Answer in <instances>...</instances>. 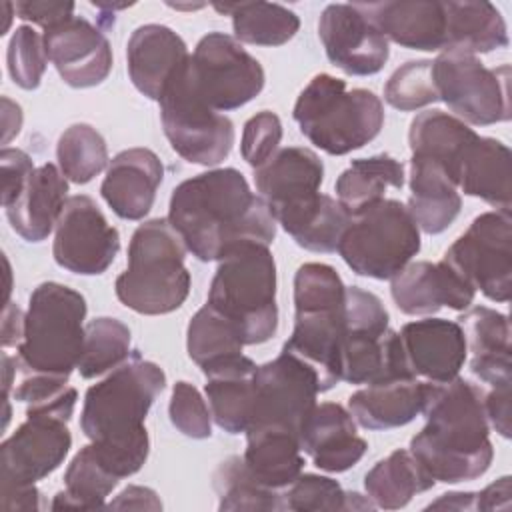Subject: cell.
<instances>
[{
    "label": "cell",
    "instance_id": "ee69618b",
    "mask_svg": "<svg viewBox=\"0 0 512 512\" xmlns=\"http://www.w3.org/2000/svg\"><path fill=\"white\" fill-rule=\"evenodd\" d=\"M6 64L16 86L22 90L38 88L48 64L44 36H40L32 26L16 28L8 42Z\"/></svg>",
    "mask_w": 512,
    "mask_h": 512
},
{
    "label": "cell",
    "instance_id": "ab89813d",
    "mask_svg": "<svg viewBox=\"0 0 512 512\" xmlns=\"http://www.w3.org/2000/svg\"><path fill=\"white\" fill-rule=\"evenodd\" d=\"M130 356V330L124 322L100 316L86 324L84 346L76 370L82 378H96L122 366Z\"/></svg>",
    "mask_w": 512,
    "mask_h": 512
},
{
    "label": "cell",
    "instance_id": "2e32d148",
    "mask_svg": "<svg viewBox=\"0 0 512 512\" xmlns=\"http://www.w3.org/2000/svg\"><path fill=\"white\" fill-rule=\"evenodd\" d=\"M118 250L120 234L98 204L86 194L70 196L54 228L56 264L72 274L96 276L110 268Z\"/></svg>",
    "mask_w": 512,
    "mask_h": 512
},
{
    "label": "cell",
    "instance_id": "b9f144b4",
    "mask_svg": "<svg viewBox=\"0 0 512 512\" xmlns=\"http://www.w3.org/2000/svg\"><path fill=\"white\" fill-rule=\"evenodd\" d=\"M244 342L238 330L220 316L214 308L204 304L192 318L186 330L188 356L202 368L224 356L240 354Z\"/></svg>",
    "mask_w": 512,
    "mask_h": 512
},
{
    "label": "cell",
    "instance_id": "836d02e7",
    "mask_svg": "<svg viewBox=\"0 0 512 512\" xmlns=\"http://www.w3.org/2000/svg\"><path fill=\"white\" fill-rule=\"evenodd\" d=\"M478 134L454 114L442 110H424L412 122L408 130V144L412 156H424L444 166L450 178L456 182L458 164L468 146Z\"/></svg>",
    "mask_w": 512,
    "mask_h": 512
},
{
    "label": "cell",
    "instance_id": "4fadbf2b",
    "mask_svg": "<svg viewBox=\"0 0 512 512\" xmlns=\"http://www.w3.org/2000/svg\"><path fill=\"white\" fill-rule=\"evenodd\" d=\"M438 100L456 118L474 126L510 120V66L486 68L474 54L442 50L432 60Z\"/></svg>",
    "mask_w": 512,
    "mask_h": 512
},
{
    "label": "cell",
    "instance_id": "8d00e7d4",
    "mask_svg": "<svg viewBox=\"0 0 512 512\" xmlns=\"http://www.w3.org/2000/svg\"><path fill=\"white\" fill-rule=\"evenodd\" d=\"M218 12L232 16L234 38L254 46H282L300 28L296 12L274 2H226L212 4Z\"/></svg>",
    "mask_w": 512,
    "mask_h": 512
},
{
    "label": "cell",
    "instance_id": "4316f807",
    "mask_svg": "<svg viewBox=\"0 0 512 512\" xmlns=\"http://www.w3.org/2000/svg\"><path fill=\"white\" fill-rule=\"evenodd\" d=\"M68 182L54 164L38 166L18 196L4 206L12 230L26 242H42L56 228L66 204Z\"/></svg>",
    "mask_w": 512,
    "mask_h": 512
},
{
    "label": "cell",
    "instance_id": "f1b7e54d",
    "mask_svg": "<svg viewBox=\"0 0 512 512\" xmlns=\"http://www.w3.org/2000/svg\"><path fill=\"white\" fill-rule=\"evenodd\" d=\"M244 434L242 458L260 484L282 492L302 474L304 458L296 432L278 424H254Z\"/></svg>",
    "mask_w": 512,
    "mask_h": 512
},
{
    "label": "cell",
    "instance_id": "cb8c5ba5",
    "mask_svg": "<svg viewBox=\"0 0 512 512\" xmlns=\"http://www.w3.org/2000/svg\"><path fill=\"white\" fill-rule=\"evenodd\" d=\"M164 166L148 148L118 152L106 170L100 194L112 212L124 220H142L154 206Z\"/></svg>",
    "mask_w": 512,
    "mask_h": 512
},
{
    "label": "cell",
    "instance_id": "9f6ffc18",
    "mask_svg": "<svg viewBox=\"0 0 512 512\" xmlns=\"http://www.w3.org/2000/svg\"><path fill=\"white\" fill-rule=\"evenodd\" d=\"M426 510H476V492H448L430 502Z\"/></svg>",
    "mask_w": 512,
    "mask_h": 512
},
{
    "label": "cell",
    "instance_id": "3957f363",
    "mask_svg": "<svg viewBox=\"0 0 512 512\" xmlns=\"http://www.w3.org/2000/svg\"><path fill=\"white\" fill-rule=\"evenodd\" d=\"M422 414L426 424L410 440V452L436 482H470L490 468L494 448L484 392L476 384L458 376L430 382Z\"/></svg>",
    "mask_w": 512,
    "mask_h": 512
},
{
    "label": "cell",
    "instance_id": "ac0fdd59",
    "mask_svg": "<svg viewBox=\"0 0 512 512\" xmlns=\"http://www.w3.org/2000/svg\"><path fill=\"white\" fill-rule=\"evenodd\" d=\"M318 36L328 60L350 76H372L390 56L388 40L356 4H328L318 20Z\"/></svg>",
    "mask_w": 512,
    "mask_h": 512
},
{
    "label": "cell",
    "instance_id": "484cf974",
    "mask_svg": "<svg viewBox=\"0 0 512 512\" xmlns=\"http://www.w3.org/2000/svg\"><path fill=\"white\" fill-rule=\"evenodd\" d=\"M186 42L164 24L138 26L126 44V68L138 92L160 100L168 82L188 60Z\"/></svg>",
    "mask_w": 512,
    "mask_h": 512
},
{
    "label": "cell",
    "instance_id": "816d5d0a",
    "mask_svg": "<svg viewBox=\"0 0 512 512\" xmlns=\"http://www.w3.org/2000/svg\"><path fill=\"white\" fill-rule=\"evenodd\" d=\"M108 508H114V510H162V502L152 488L128 486L108 504Z\"/></svg>",
    "mask_w": 512,
    "mask_h": 512
},
{
    "label": "cell",
    "instance_id": "d6a6232c",
    "mask_svg": "<svg viewBox=\"0 0 512 512\" xmlns=\"http://www.w3.org/2000/svg\"><path fill=\"white\" fill-rule=\"evenodd\" d=\"M446 12V46L468 54H486L508 46L506 22L500 10L490 2L464 0L444 2Z\"/></svg>",
    "mask_w": 512,
    "mask_h": 512
},
{
    "label": "cell",
    "instance_id": "bcb514c9",
    "mask_svg": "<svg viewBox=\"0 0 512 512\" xmlns=\"http://www.w3.org/2000/svg\"><path fill=\"white\" fill-rule=\"evenodd\" d=\"M170 422L188 438L204 440L212 434V412L198 388L190 382H176L168 406Z\"/></svg>",
    "mask_w": 512,
    "mask_h": 512
},
{
    "label": "cell",
    "instance_id": "60d3db41",
    "mask_svg": "<svg viewBox=\"0 0 512 512\" xmlns=\"http://www.w3.org/2000/svg\"><path fill=\"white\" fill-rule=\"evenodd\" d=\"M60 172L74 184H86L108 164V146L102 134L90 124L68 126L56 146Z\"/></svg>",
    "mask_w": 512,
    "mask_h": 512
},
{
    "label": "cell",
    "instance_id": "f35d334b",
    "mask_svg": "<svg viewBox=\"0 0 512 512\" xmlns=\"http://www.w3.org/2000/svg\"><path fill=\"white\" fill-rule=\"evenodd\" d=\"M212 486L218 494V510H284L282 492L260 484L240 456L218 464Z\"/></svg>",
    "mask_w": 512,
    "mask_h": 512
},
{
    "label": "cell",
    "instance_id": "d6986e66",
    "mask_svg": "<svg viewBox=\"0 0 512 512\" xmlns=\"http://www.w3.org/2000/svg\"><path fill=\"white\" fill-rule=\"evenodd\" d=\"M48 60L72 88H92L112 70V48L100 28L82 16H72L44 30Z\"/></svg>",
    "mask_w": 512,
    "mask_h": 512
},
{
    "label": "cell",
    "instance_id": "7402d4cb",
    "mask_svg": "<svg viewBox=\"0 0 512 512\" xmlns=\"http://www.w3.org/2000/svg\"><path fill=\"white\" fill-rule=\"evenodd\" d=\"M298 440L302 452L324 472L350 470L368 450L366 440L356 432V420L336 402L316 404L304 420Z\"/></svg>",
    "mask_w": 512,
    "mask_h": 512
},
{
    "label": "cell",
    "instance_id": "7a4b0ae2",
    "mask_svg": "<svg viewBox=\"0 0 512 512\" xmlns=\"http://www.w3.org/2000/svg\"><path fill=\"white\" fill-rule=\"evenodd\" d=\"M166 386L164 370L134 356L84 394L80 428L116 478L136 474L150 452L146 414Z\"/></svg>",
    "mask_w": 512,
    "mask_h": 512
},
{
    "label": "cell",
    "instance_id": "44dd1931",
    "mask_svg": "<svg viewBox=\"0 0 512 512\" xmlns=\"http://www.w3.org/2000/svg\"><path fill=\"white\" fill-rule=\"evenodd\" d=\"M398 336L410 372L426 382H448L458 376L466 362V336L454 320H414L404 324Z\"/></svg>",
    "mask_w": 512,
    "mask_h": 512
},
{
    "label": "cell",
    "instance_id": "6f0895ef",
    "mask_svg": "<svg viewBox=\"0 0 512 512\" xmlns=\"http://www.w3.org/2000/svg\"><path fill=\"white\" fill-rule=\"evenodd\" d=\"M2 126H4V136H2L4 144H8L22 128V108L6 96H2Z\"/></svg>",
    "mask_w": 512,
    "mask_h": 512
},
{
    "label": "cell",
    "instance_id": "83f0119b",
    "mask_svg": "<svg viewBox=\"0 0 512 512\" xmlns=\"http://www.w3.org/2000/svg\"><path fill=\"white\" fill-rule=\"evenodd\" d=\"M428 384L430 382L418 380L416 376L368 384L348 398V412L366 430L406 426L422 414Z\"/></svg>",
    "mask_w": 512,
    "mask_h": 512
},
{
    "label": "cell",
    "instance_id": "5b68a950",
    "mask_svg": "<svg viewBox=\"0 0 512 512\" xmlns=\"http://www.w3.org/2000/svg\"><path fill=\"white\" fill-rule=\"evenodd\" d=\"M346 286L340 274L322 262H306L294 274V328L284 350L308 364L326 392L340 382L338 358L344 338Z\"/></svg>",
    "mask_w": 512,
    "mask_h": 512
},
{
    "label": "cell",
    "instance_id": "f6af8a7d",
    "mask_svg": "<svg viewBox=\"0 0 512 512\" xmlns=\"http://www.w3.org/2000/svg\"><path fill=\"white\" fill-rule=\"evenodd\" d=\"M284 510L318 512V510H346V492L342 486L320 474H300L290 486L282 490Z\"/></svg>",
    "mask_w": 512,
    "mask_h": 512
},
{
    "label": "cell",
    "instance_id": "f5cc1de1",
    "mask_svg": "<svg viewBox=\"0 0 512 512\" xmlns=\"http://www.w3.org/2000/svg\"><path fill=\"white\" fill-rule=\"evenodd\" d=\"M0 506L2 510H38L40 508V492L36 484L26 486H10L0 484Z\"/></svg>",
    "mask_w": 512,
    "mask_h": 512
},
{
    "label": "cell",
    "instance_id": "52a82bcc",
    "mask_svg": "<svg viewBox=\"0 0 512 512\" xmlns=\"http://www.w3.org/2000/svg\"><path fill=\"white\" fill-rule=\"evenodd\" d=\"M206 304L238 330L244 346L268 342L278 330L276 262L270 248L246 242L224 254Z\"/></svg>",
    "mask_w": 512,
    "mask_h": 512
},
{
    "label": "cell",
    "instance_id": "ba28073f",
    "mask_svg": "<svg viewBox=\"0 0 512 512\" xmlns=\"http://www.w3.org/2000/svg\"><path fill=\"white\" fill-rule=\"evenodd\" d=\"M86 300L58 284H38L28 302L24 336L18 344V374H40L68 382L84 346Z\"/></svg>",
    "mask_w": 512,
    "mask_h": 512
},
{
    "label": "cell",
    "instance_id": "8992f818",
    "mask_svg": "<svg viewBox=\"0 0 512 512\" xmlns=\"http://www.w3.org/2000/svg\"><path fill=\"white\" fill-rule=\"evenodd\" d=\"M184 256V240L168 218L146 220L134 230L128 244V266L116 278L118 300L146 316L178 310L190 292Z\"/></svg>",
    "mask_w": 512,
    "mask_h": 512
},
{
    "label": "cell",
    "instance_id": "603a6c76",
    "mask_svg": "<svg viewBox=\"0 0 512 512\" xmlns=\"http://www.w3.org/2000/svg\"><path fill=\"white\" fill-rule=\"evenodd\" d=\"M390 42L422 52L446 46V12L438 0H386L356 4Z\"/></svg>",
    "mask_w": 512,
    "mask_h": 512
},
{
    "label": "cell",
    "instance_id": "8fae6325",
    "mask_svg": "<svg viewBox=\"0 0 512 512\" xmlns=\"http://www.w3.org/2000/svg\"><path fill=\"white\" fill-rule=\"evenodd\" d=\"M420 252V228L410 210L392 198L350 216L338 254L366 278L390 280Z\"/></svg>",
    "mask_w": 512,
    "mask_h": 512
},
{
    "label": "cell",
    "instance_id": "7dc6e473",
    "mask_svg": "<svg viewBox=\"0 0 512 512\" xmlns=\"http://www.w3.org/2000/svg\"><path fill=\"white\" fill-rule=\"evenodd\" d=\"M280 140V118L270 110H262L246 120L240 140V154L252 168H258L278 152Z\"/></svg>",
    "mask_w": 512,
    "mask_h": 512
},
{
    "label": "cell",
    "instance_id": "c3c4849f",
    "mask_svg": "<svg viewBox=\"0 0 512 512\" xmlns=\"http://www.w3.org/2000/svg\"><path fill=\"white\" fill-rule=\"evenodd\" d=\"M2 166V206H8L22 190L28 176L36 170L32 158L18 148H4L0 152Z\"/></svg>",
    "mask_w": 512,
    "mask_h": 512
},
{
    "label": "cell",
    "instance_id": "d590c367",
    "mask_svg": "<svg viewBox=\"0 0 512 512\" xmlns=\"http://www.w3.org/2000/svg\"><path fill=\"white\" fill-rule=\"evenodd\" d=\"M402 186L404 164L390 154H374L352 160L350 166L340 172L334 184L338 202L350 216L384 200L388 188L400 190Z\"/></svg>",
    "mask_w": 512,
    "mask_h": 512
},
{
    "label": "cell",
    "instance_id": "11a10c76",
    "mask_svg": "<svg viewBox=\"0 0 512 512\" xmlns=\"http://www.w3.org/2000/svg\"><path fill=\"white\" fill-rule=\"evenodd\" d=\"M24 318H26V314H22V310L16 304L6 302L4 316H2V346L4 348L14 346V344L18 346L22 342Z\"/></svg>",
    "mask_w": 512,
    "mask_h": 512
},
{
    "label": "cell",
    "instance_id": "f546056e",
    "mask_svg": "<svg viewBox=\"0 0 512 512\" xmlns=\"http://www.w3.org/2000/svg\"><path fill=\"white\" fill-rule=\"evenodd\" d=\"M466 348L470 350V370L490 386L510 384V324L502 312L488 306H474L458 318Z\"/></svg>",
    "mask_w": 512,
    "mask_h": 512
},
{
    "label": "cell",
    "instance_id": "9c48e42d",
    "mask_svg": "<svg viewBox=\"0 0 512 512\" xmlns=\"http://www.w3.org/2000/svg\"><path fill=\"white\" fill-rule=\"evenodd\" d=\"M300 132L320 150L344 156L372 142L384 126L382 100L366 88L316 74L298 94L292 112Z\"/></svg>",
    "mask_w": 512,
    "mask_h": 512
},
{
    "label": "cell",
    "instance_id": "e575fe53",
    "mask_svg": "<svg viewBox=\"0 0 512 512\" xmlns=\"http://www.w3.org/2000/svg\"><path fill=\"white\" fill-rule=\"evenodd\" d=\"M436 480L410 450L398 448L378 460L364 476V490L376 508H404L416 494L430 490Z\"/></svg>",
    "mask_w": 512,
    "mask_h": 512
},
{
    "label": "cell",
    "instance_id": "4dcf8cb0",
    "mask_svg": "<svg viewBox=\"0 0 512 512\" xmlns=\"http://www.w3.org/2000/svg\"><path fill=\"white\" fill-rule=\"evenodd\" d=\"M426 234L444 232L460 214L462 198L442 164L424 156L410 160V198L406 206Z\"/></svg>",
    "mask_w": 512,
    "mask_h": 512
},
{
    "label": "cell",
    "instance_id": "681fc988",
    "mask_svg": "<svg viewBox=\"0 0 512 512\" xmlns=\"http://www.w3.org/2000/svg\"><path fill=\"white\" fill-rule=\"evenodd\" d=\"M74 2H46V0H20L14 4V14L20 20L42 26L44 30L72 18Z\"/></svg>",
    "mask_w": 512,
    "mask_h": 512
},
{
    "label": "cell",
    "instance_id": "7c38bea8",
    "mask_svg": "<svg viewBox=\"0 0 512 512\" xmlns=\"http://www.w3.org/2000/svg\"><path fill=\"white\" fill-rule=\"evenodd\" d=\"M158 104L164 134L172 150L186 162L216 166L228 158L234 146V124L196 92L188 74V60L168 82Z\"/></svg>",
    "mask_w": 512,
    "mask_h": 512
},
{
    "label": "cell",
    "instance_id": "9a60e30c",
    "mask_svg": "<svg viewBox=\"0 0 512 512\" xmlns=\"http://www.w3.org/2000/svg\"><path fill=\"white\" fill-rule=\"evenodd\" d=\"M442 260L488 300L508 302L512 294L510 210H492L476 216Z\"/></svg>",
    "mask_w": 512,
    "mask_h": 512
},
{
    "label": "cell",
    "instance_id": "d4e9b609",
    "mask_svg": "<svg viewBox=\"0 0 512 512\" xmlns=\"http://www.w3.org/2000/svg\"><path fill=\"white\" fill-rule=\"evenodd\" d=\"M256 370V362L242 352L218 358L202 366L206 376L204 392L212 420L228 434L246 432L252 422Z\"/></svg>",
    "mask_w": 512,
    "mask_h": 512
},
{
    "label": "cell",
    "instance_id": "30bf717a",
    "mask_svg": "<svg viewBox=\"0 0 512 512\" xmlns=\"http://www.w3.org/2000/svg\"><path fill=\"white\" fill-rule=\"evenodd\" d=\"M76 398V390L64 386L54 396L28 404L26 420L0 446V484H36L64 462L72 446L68 420Z\"/></svg>",
    "mask_w": 512,
    "mask_h": 512
},
{
    "label": "cell",
    "instance_id": "7bdbcfd3",
    "mask_svg": "<svg viewBox=\"0 0 512 512\" xmlns=\"http://www.w3.org/2000/svg\"><path fill=\"white\" fill-rule=\"evenodd\" d=\"M384 100L402 112L438 102L432 60H410L396 68L384 86Z\"/></svg>",
    "mask_w": 512,
    "mask_h": 512
},
{
    "label": "cell",
    "instance_id": "277c9868",
    "mask_svg": "<svg viewBox=\"0 0 512 512\" xmlns=\"http://www.w3.org/2000/svg\"><path fill=\"white\" fill-rule=\"evenodd\" d=\"M324 164L304 146L280 148L268 162L254 168L258 196L266 202L276 224L310 252H336L350 222L344 206L320 194Z\"/></svg>",
    "mask_w": 512,
    "mask_h": 512
},
{
    "label": "cell",
    "instance_id": "1f68e13d",
    "mask_svg": "<svg viewBox=\"0 0 512 512\" xmlns=\"http://www.w3.org/2000/svg\"><path fill=\"white\" fill-rule=\"evenodd\" d=\"M510 160L512 154L504 142L478 136L458 164L456 186L464 194L480 198L496 210H510Z\"/></svg>",
    "mask_w": 512,
    "mask_h": 512
},
{
    "label": "cell",
    "instance_id": "5bb4252c",
    "mask_svg": "<svg viewBox=\"0 0 512 512\" xmlns=\"http://www.w3.org/2000/svg\"><path fill=\"white\" fill-rule=\"evenodd\" d=\"M188 74L202 100L216 112L236 110L264 88L262 64L224 32H208L188 58Z\"/></svg>",
    "mask_w": 512,
    "mask_h": 512
},
{
    "label": "cell",
    "instance_id": "74e56055",
    "mask_svg": "<svg viewBox=\"0 0 512 512\" xmlns=\"http://www.w3.org/2000/svg\"><path fill=\"white\" fill-rule=\"evenodd\" d=\"M116 478L88 444L72 458L64 474V490L54 496L52 510H96L116 488Z\"/></svg>",
    "mask_w": 512,
    "mask_h": 512
},
{
    "label": "cell",
    "instance_id": "db71d44e",
    "mask_svg": "<svg viewBox=\"0 0 512 512\" xmlns=\"http://www.w3.org/2000/svg\"><path fill=\"white\" fill-rule=\"evenodd\" d=\"M510 476H502L484 490L476 492V510H494L510 506Z\"/></svg>",
    "mask_w": 512,
    "mask_h": 512
},
{
    "label": "cell",
    "instance_id": "e0dca14e",
    "mask_svg": "<svg viewBox=\"0 0 512 512\" xmlns=\"http://www.w3.org/2000/svg\"><path fill=\"white\" fill-rule=\"evenodd\" d=\"M318 392L322 390L316 372L282 348L274 360L256 370V398L250 426L278 424L298 434L316 406Z\"/></svg>",
    "mask_w": 512,
    "mask_h": 512
},
{
    "label": "cell",
    "instance_id": "ffe728a7",
    "mask_svg": "<svg viewBox=\"0 0 512 512\" xmlns=\"http://www.w3.org/2000/svg\"><path fill=\"white\" fill-rule=\"evenodd\" d=\"M390 280L392 300L408 316L436 314L444 306L468 310L476 296V290L444 260L408 262Z\"/></svg>",
    "mask_w": 512,
    "mask_h": 512
},
{
    "label": "cell",
    "instance_id": "f907efd6",
    "mask_svg": "<svg viewBox=\"0 0 512 512\" xmlns=\"http://www.w3.org/2000/svg\"><path fill=\"white\" fill-rule=\"evenodd\" d=\"M484 410L488 424L502 438H510V384L492 386V390L484 394Z\"/></svg>",
    "mask_w": 512,
    "mask_h": 512
},
{
    "label": "cell",
    "instance_id": "6da1fadb",
    "mask_svg": "<svg viewBox=\"0 0 512 512\" xmlns=\"http://www.w3.org/2000/svg\"><path fill=\"white\" fill-rule=\"evenodd\" d=\"M168 222L192 256L220 260L232 248L258 242L270 246L276 220L236 168H216L180 182L170 196Z\"/></svg>",
    "mask_w": 512,
    "mask_h": 512
}]
</instances>
